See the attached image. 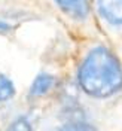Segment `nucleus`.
<instances>
[{
  "instance_id": "nucleus-1",
  "label": "nucleus",
  "mask_w": 122,
  "mask_h": 131,
  "mask_svg": "<svg viewBox=\"0 0 122 131\" xmlns=\"http://www.w3.org/2000/svg\"><path fill=\"white\" fill-rule=\"evenodd\" d=\"M77 81L83 92L91 97H112L122 90V64L110 49L97 46L83 58Z\"/></svg>"
},
{
  "instance_id": "nucleus-2",
  "label": "nucleus",
  "mask_w": 122,
  "mask_h": 131,
  "mask_svg": "<svg viewBox=\"0 0 122 131\" xmlns=\"http://www.w3.org/2000/svg\"><path fill=\"white\" fill-rule=\"evenodd\" d=\"M101 18L113 27H122V0H95Z\"/></svg>"
},
{
  "instance_id": "nucleus-3",
  "label": "nucleus",
  "mask_w": 122,
  "mask_h": 131,
  "mask_svg": "<svg viewBox=\"0 0 122 131\" xmlns=\"http://www.w3.org/2000/svg\"><path fill=\"white\" fill-rule=\"evenodd\" d=\"M55 85V78L49 73H40L30 86V95L31 97H42L45 94H48L52 90V86Z\"/></svg>"
},
{
  "instance_id": "nucleus-4",
  "label": "nucleus",
  "mask_w": 122,
  "mask_h": 131,
  "mask_svg": "<svg viewBox=\"0 0 122 131\" xmlns=\"http://www.w3.org/2000/svg\"><path fill=\"white\" fill-rule=\"evenodd\" d=\"M61 9L74 16H83L88 12L90 0H54Z\"/></svg>"
},
{
  "instance_id": "nucleus-5",
  "label": "nucleus",
  "mask_w": 122,
  "mask_h": 131,
  "mask_svg": "<svg viewBox=\"0 0 122 131\" xmlns=\"http://www.w3.org/2000/svg\"><path fill=\"white\" fill-rule=\"evenodd\" d=\"M14 94H15L14 82L10 81L8 76L0 73V103L10 100V98L14 97Z\"/></svg>"
},
{
  "instance_id": "nucleus-6",
  "label": "nucleus",
  "mask_w": 122,
  "mask_h": 131,
  "mask_svg": "<svg viewBox=\"0 0 122 131\" xmlns=\"http://www.w3.org/2000/svg\"><path fill=\"white\" fill-rule=\"evenodd\" d=\"M54 131H97L92 125L85 122H69L55 128Z\"/></svg>"
},
{
  "instance_id": "nucleus-7",
  "label": "nucleus",
  "mask_w": 122,
  "mask_h": 131,
  "mask_svg": "<svg viewBox=\"0 0 122 131\" xmlns=\"http://www.w3.org/2000/svg\"><path fill=\"white\" fill-rule=\"evenodd\" d=\"M6 131H31V127H30V124H28L27 119L19 118V119H16Z\"/></svg>"
},
{
  "instance_id": "nucleus-8",
  "label": "nucleus",
  "mask_w": 122,
  "mask_h": 131,
  "mask_svg": "<svg viewBox=\"0 0 122 131\" xmlns=\"http://www.w3.org/2000/svg\"><path fill=\"white\" fill-rule=\"evenodd\" d=\"M8 30H10V25L8 23H5V21H0V33L8 31Z\"/></svg>"
}]
</instances>
